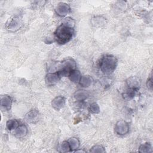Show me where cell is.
Segmentation results:
<instances>
[{
	"mask_svg": "<svg viewBox=\"0 0 153 153\" xmlns=\"http://www.w3.org/2000/svg\"><path fill=\"white\" fill-rule=\"evenodd\" d=\"M69 79L74 83H79L81 78V74L79 71L74 70L68 75Z\"/></svg>",
	"mask_w": 153,
	"mask_h": 153,
	"instance_id": "4fadbf2b",
	"label": "cell"
},
{
	"mask_svg": "<svg viewBox=\"0 0 153 153\" xmlns=\"http://www.w3.org/2000/svg\"><path fill=\"white\" fill-rule=\"evenodd\" d=\"M74 98L78 101L84 100L88 96V93L84 90H79L75 92L74 94Z\"/></svg>",
	"mask_w": 153,
	"mask_h": 153,
	"instance_id": "9a60e30c",
	"label": "cell"
},
{
	"mask_svg": "<svg viewBox=\"0 0 153 153\" xmlns=\"http://www.w3.org/2000/svg\"><path fill=\"white\" fill-rule=\"evenodd\" d=\"M118 60L113 55L107 54L104 56L99 62V68L101 71L105 74H112L116 69Z\"/></svg>",
	"mask_w": 153,
	"mask_h": 153,
	"instance_id": "7a4b0ae2",
	"label": "cell"
},
{
	"mask_svg": "<svg viewBox=\"0 0 153 153\" xmlns=\"http://www.w3.org/2000/svg\"><path fill=\"white\" fill-rule=\"evenodd\" d=\"M126 83L129 89L135 90H137L140 85V79L137 76H131L128 78L126 81Z\"/></svg>",
	"mask_w": 153,
	"mask_h": 153,
	"instance_id": "ba28073f",
	"label": "cell"
},
{
	"mask_svg": "<svg viewBox=\"0 0 153 153\" xmlns=\"http://www.w3.org/2000/svg\"><path fill=\"white\" fill-rule=\"evenodd\" d=\"M136 90H132V89H130L129 90H128L127 91L125 92L124 93H123V97L125 99L127 100H130L131 99H133L135 95V91Z\"/></svg>",
	"mask_w": 153,
	"mask_h": 153,
	"instance_id": "44dd1931",
	"label": "cell"
},
{
	"mask_svg": "<svg viewBox=\"0 0 153 153\" xmlns=\"http://www.w3.org/2000/svg\"><path fill=\"white\" fill-rule=\"evenodd\" d=\"M38 111L35 109H32L26 114L25 119L29 123H35L38 121Z\"/></svg>",
	"mask_w": 153,
	"mask_h": 153,
	"instance_id": "30bf717a",
	"label": "cell"
},
{
	"mask_svg": "<svg viewBox=\"0 0 153 153\" xmlns=\"http://www.w3.org/2000/svg\"><path fill=\"white\" fill-rule=\"evenodd\" d=\"M152 78L151 77L146 81V86L149 89H152Z\"/></svg>",
	"mask_w": 153,
	"mask_h": 153,
	"instance_id": "cb8c5ba5",
	"label": "cell"
},
{
	"mask_svg": "<svg viewBox=\"0 0 153 153\" xmlns=\"http://www.w3.org/2000/svg\"><path fill=\"white\" fill-rule=\"evenodd\" d=\"M66 100L63 96H59L53 99L51 102L52 107L56 111H59L65 105Z\"/></svg>",
	"mask_w": 153,
	"mask_h": 153,
	"instance_id": "52a82bcc",
	"label": "cell"
},
{
	"mask_svg": "<svg viewBox=\"0 0 153 153\" xmlns=\"http://www.w3.org/2000/svg\"><path fill=\"white\" fill-rule=\"evenodd\" d=\"M114 131L120 136H124L129 131V126L128 123L124 120L118 121L114 127Z\"/></svg>",
	"mask_w": 153,
	"mask_h": 153,
	"instance_id": "277c9868",
	"label": "cell"
},
{
	"mask_svg": "<svg viewBox=\"0 0 153 153\" xmlns=\"http://www.w3.org/2000/svg\"><path fill=\"white\" fill-rule=\"evenodd\" d=\"M74 33V28L62 23L54 32V38L58 44H65L70 41Z\"/></svg>",
	"mask_w": 153,
	"mask_h": 153,
	"instance_id": "6da1fadb",
	"label": "cell"
},
{
	"mask_svg": "<svg viewBox=\"0 0 153 153\" xmlns=\"http://www.w3.org/2000/svg\"><path fill=\"white\" fill-rule=\"evenodd\" d=\"M27 133V127L23 124H20L17 128L14 130V134L17 137H23L25 136Z\"/></svg>",
	"mask_w": 153,
	"mask_h": 153,
	"instance_id": "7c38bea8",
	"label": "cell"
},
{
	"mask_svg": "<svg viewBox=\"0 0 153 153\" xmlns=\"http://www.w3.org/2000/svg\"><path fill=\"white\" fill-rule=\"evenodd\" d=\"M60 151L62 152H71V149L69 146V144L67 141H63L60 146Z\"/></svg>",
	"mask_w": 153,
	"mask_h": 153,
	"instance_id": "ffe728a7",
	"label": "cell"
},
{
	"mask_svg": "<svg viewBox=\"0 0 153 153\" xmlns=\"http://www.w3.org/2000/svg\"><path fill=\"white\" fill-rule=\"evenodd\" d=\"M93 80L92 77H91L90 75H84L82 76L81 78V79L79 81V84L82 87H88L90 86L93 82Z\"/></svg>",
	"mask_w": 153,
	"mask_h": 153,
	"instance_id": "5bb4252c",
	"label": "cell"
},
{
	"mask_svg": "<svg viewBox=\"0 0 153 153\" xmlns=\"http://www.w3.org/2000/svg\"><path fill=\"white\" fill-rule=\"evenodd\" d=\"M62 23L68 26H69V27L74 28V27L75 26V22L71 17H67V18H66L63 20Z\"/></svg>",
	"mask_w": 153,
	"mask_h": 153,
	"instance_id": "603a6c76",
	"label": "cell"
},
{
	"mask_svg": "<svg viewBox=\"0 0 153 153\" xmlns=\"http://www.w3.org/2000/svg\"><path fill=\"white\" fill-rule=\"evenodd\" d=\"M90 152L93 153H100V152H105V148L100 145H96L91 147L90 150Z\"/></svg>",
	"mask_w": 153,
	"mask_h": 153,
	"instance_id": "d6986e66",
	"label": "cell"
},
{
	"mask_svg": "<svg viewBox=\"0 0 153 153\" xmlns=\"http://www.w3.org/2000/svg\"><path fill=\"white\" fill-rule=\"evenodd\" d=\"M19 123L17 120L15 119H11L7 121L6 123V127L8 131H14L17 127L19 126Z\"/></svg>",
	"mask_w": 153,
	"mask_h": 153,
	"instance_id": "e0dca14e",
	"label": "cell"
},
{
	"mask_svg": "<svg viewBox=\"0 0 153 153\" xmlns=\"http://www.w3.org/2000/svg\"><path fill=\"white\" fill-rule=\"evenodd\" d=\"M21 25V22L18 17H14L11 19L7 25V27L8 29L16 30H17Z\"/></svg>",
	"mask_w": 153,
	"mask_h": 153,
	"instance_id": "8fae6325",
	"label": "cell"
},
{
	"mask_svg": "<svg viewBox=\"0 0 153 153\" xmlns=\"http://www.w3.org/2000/svg\"><path fill=\"white\" fill-rule=\"evenodd\" d=\"M138 151L141 153H148V152H152V146L149 143L146 142L145 143L141 144L140 146L139 147Z\"/></svg>",
	"mask_w": 153,
	"mask_h": 153,
	"instance_id": "ac0fdd59",
	"label": "cell"
},
{
	"mask_svg": "<svg viewBox=\"0 0 153 153\" xmlns=\"http://www.w3.org/2000/svg\"><path fill=\"white\" fill-rule=\"evenodd\" d=\"M90 111L92 114H99L100 112V107L97 103H92L90 106Z\"/></svg>",
	"mask_w": 153,
	"mask_h": 153,
	"instance_id": "7402d4cb",
	"label": "cell"
},
{
	"mask_svg": "<svg viewBox=\"0 0 153 153\" xmlns=\"http://www.w3.org/2000/svg\"><path fill=\"white\" fill-rule=\"evenodd\" d=\"M61 76L57 72L48 73L45 76V81L47 85H53L57 83L60 79Z\"/></svg>",
	"mask_w": 153,
	"mask_h": 153,
	"instance_id": "8992f818",
	"label": "cell"
},
{
	"mask_svg": "<svg viewBox=\"0 0 153 153\" xmlns=\"http://www.w3.org/2000/svg\"><path fill=\"white\" fill-rule=\"evenodd\" d=\"M75 61L72 58H67L63 60L58 66L57 72L62 76L69 75V74L76 68Z\"/></svg>",
	"mask_w": 153,
	"mask_h": 153,
	"instance_id": "3957f363",
	"label": "cell"
},
{
	"mask_svg": "<svg viewBox=\"0 0 153 153\" xmlns=\"http://www.w3.org/2000/svg\"><path fill=\"white\" fill-rule=\"evenodd\" d=\"M68 142L69 144L71 151H75L76 149H78V148L79 147V145H80L79 140L78 138L75 137H71L68 140Z\"/></svg>",
	"mask_w": 153,
	"mask_h": 153,
	"instance_id": "2e32d148",
	"label": "cell"
},
{
	"mask_svg": "<svg viewBox=\"0 0 153 153\" xmlns=\"http://www.w3.org/2000/svg\"><path fill=\"white\" fill-rule=\"evenodd\" d=\"M12 99L9 96H4L1 99V108L2 111H8L12 105Z\"/></svg>",
	"mask_w": 153,
	"mask_h": 153,
	"instance_id": "9c48e42d",
	"label": "cell"
},
{
	"mask_svg": "<svg viewBox=\"0 0 153 153\" xmlns=\"http://www.w3.org/2000/svg\"><path fill=\"white\" fill-rule=\"evenodd\" d=\"M71 8L70 6L65 2L59 3L55 8V12L60 17H65L70 13Z\"/></svg>",
	"mask_w": 153,
	"mask_h": 153,
	"instance_id": "5b68a950",
	"label": "cell"
},
{
	"mask_svg": "<svg viewBox=\"0 0 153 153\" xmlns=\"http://www.w3.org/2000/svg\"><path fill=\"white\" fill-rule=\"evenodd\" d=\"M75 152H85V151H83V150H77V149H76V151H75Z\"/></svg>",
	"mask_w": 153,
	"mask_h": 153,
	"instance_id": "d4e9b609",
	"label": "cell"
}]
</instances>
